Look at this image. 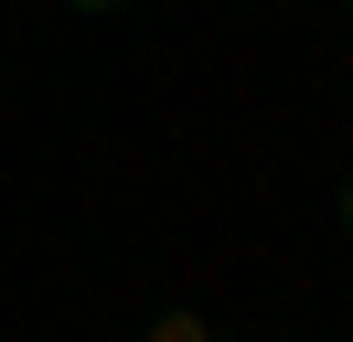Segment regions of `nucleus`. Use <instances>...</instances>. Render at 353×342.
Returning a JSON list of instances; mask_svg holds the SVG:
<instances>
[{
  "instance_id": "f03ea898",
  "label": "nucleus",
  "mask_w": 353,
  "mask_h": 342,
  "mask_svg": "<svg viewBox=\"0 0 353 342\" xmlns=\"http://www.w3.org/2000/svg\"><path fill=\"white\" fill-rule=\"evenodd\" d=\"M65 11H129V0H65Z\"/></svg>"
},
{
  "instance_id": "7ed1b4c3",
  "label": "nucleus",
  "mask_w": 353,
  "mask_h": 342,
  "mask_svg": "<svg viewBox=\"0 0 353 342\" xmlns=\"http://www.w3.org/2000/svg\"><path fill=\"white\" fill-rule=\"evenodd\" d=\"M343 235H353V182H343Z\"/></svg>"
},
{
  "instance_id": "f257e3e1",
  "label": "nucleus",
  "mask_w": 353,
  "mask_h": 342,
  "mask_svg": "<svg viewBox=\"0 0 353 342\" xmlns=\"http://www.w3.org/2000/svg\"><path fill=\"white\" fill-rule=\"evenodd\" d=\"M150 342H214V321H203V310H161Z\"/></svg>"
}]
</instances>
